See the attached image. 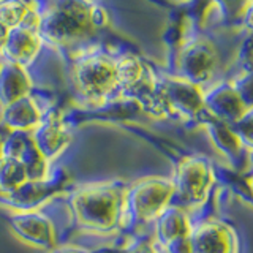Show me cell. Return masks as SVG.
<instances>
[{
	"mask_svg": "<svg viewBox=\"0 0 253 253\" xmlns=\"http://www.w3.org/2000/svg\"><path fill=\"white\" fill-rule=\"evenodd\" d=\"M126 187L128 180L111 179L71 188L65 200H62L68 225L60 229V245L68 244L76 233L93 236L122 233Z\"/></svg>",
	"mask_w": 253,
	"mask_h": 253,
	"instance_id": "cell-1",
	"label": "cell"
},
{
	"mask_svg": "<svg viewBox=\"0 0 253 253\" xmlns=\"http://www.w3.org/2000/svg\"><path fill=\"white\" fill-rule=\"evenodd\" d=\"M174 200V184L171 177L146 176L128 182L124 200L125 237L147 233Z\"/></svg>",
	"mask_w": 253,
	"mask_h": 253,
	"instance_id": "cell-2",
	"label": "cell"
},
{
	"mask_svg": "<svg viewBox=\"0 0 253 253\" xmlns=\"http://www.w3.org/2000/svg\"><path fill=\"white\" fill-rule=\"evenodd\" d=\"M174 200L171 206L188 211L192 217L201 215L209 204L213 188L217 184V174L212 162L200 154H184L174 158Z\"/></svg>",
	"mask_w": 253,
	"mask_h": 253,
	"instance_id": "cell-3",
	"label": "cell"
},
{
	"mask_svg": "<svg viewBox=\"0 0 253 253\" xmlns=\"http://www.w3.org/2000/svg\"><path fill=\"white\" fill-rule=\"evenodd\" d=\"M73 81L83 105L97 108L121 98V73L117 60L105 54H93L76 60Z\"/></svg>",
	"mask_w": 253,
	"mask_h": 253,
	"instance_id": "cell-4",
	"label": "cell"
},
{
	"mask_svg": "<svg viewBox=\"0 0 253 253\" xmlns=\"http://www.w3.org/2000/svg\"><path fill=\"white\" fill-rule=\"evenodd\" d=\"M73 176L67 166H54L49 176L42 180H27L22 187L10 195L0 196V209L10 211H38L68 195L73 188Z\"/></svg>",
	"mask_w": 253,
	"mask_h": 253,
	"instance_id": "cell-5",
	"label": "cell"
},
{
	"mask_svg": "<svg viewBox=\"0 0 253 253\" xmlns=\"http://www.w3.org/2000/svg\"><path fill=\"white\" fill-rule=\"evenodd\" d=\"M11 233L30 247L51 252L60 245V231L52 218L51 203L38 211L0 209Z\"/></svg>",
	"mask_w": 253,
	"mask_h": 253,
	"instance_id": "cell-6",
	"label": "cell"
},
{
	"mask_svg": "<svg viewBox=\"0 0 253 253\" xmlns=\"http://www.w3.org/2000/svg\"><path fill=\"white\" fill-rule=\"evenodd\" d=\"M190 247L192 253H241L239 234L231 223L215 213L193 218Z\"/></svg>",
	"mask_w": 253,
	"mask_h": 253,
	"instance_id": "cell-7",
	"label": "cell"
},
{
	"mask_svg": "<svg viewBox=\"0 0 253 253\" xmlns=\"http://www.w3.org/2000/svg\"><path fill=\"white\" fill-rule=\"evenodd\" d=\"M152 233L169 253H192L190 237L193 233V217L179 206H169L155 220Z\"/></svg>",
	"mask_w": 253,
	"mask_h": 253,
	"instance_id": "cell-8",
	"label": "cell"
},
{
	"mask_svg": "<svg viewBox=\"0 0 253 253\" xmlns=\"http://www.w3.org/2000/svg\"><path fill=\"white\" fill-rule=\"evenodd\" d=\"M38 149L46 157V160L54 165L67 152L73 141V130L63 117V111L57 108H49L44 113L43 122L38 128L32 131Z\"/></svg>",
	"mask_w": 253,
	"mask_h": 253,
	"instance_id": "cell-9",
	"label": "cell"
},
{
	"mask_svg": "<svg viewBox=\"0 0 253 253\" xmlns=\"http://www.w3.org/2000/svg\"><path fill=\"white\" fill-rule=\"evenodd\" d=\"M200 125L204 126L206 131L209 133L213 147L217 149V152L221 157L226 158L228 165L233 169L242 172L244 169L250 168L249 150L244 146L241 136L236 133L231 125L212 117L208 111L203 116Z\"/></svg>",
	"mask_w": 253,
	"mask_h": 253,
	"instance_id": "cell-10",
	"label": "cell"
},
{
	"mask_svg": "<svg viewBox=\"0 0 253 253\" xmlns=\"http://www.w3.org/2000/svg\"><path fill=\"white\" fill-rule=\"evenodd\" d=\"M3 157L19 160L26 168L30 180H42L49 176L52 165L38 149L32 133L24 131H5Z\"/></svg>",
	"mask_w": 253,
	"mask_h": 253,
	"instance_id": "cell-11",
	"label": "cell"
},
{
	"mask_svg": "<svg viewBox=\"0 0 253 253\" xmlns=\"http://www.w3.org/2000/svg\"><path fill=\"white\" fill-rule=\"evenodd\" d=\"M44 113L30 95L13 105L2 108L0 114V128L3 131H24L32 133L43 122Z\"/></svg>",
	"mask_w": 253,
	"mask_h": 253,
	"instance_id": "cell-12",
	"label": "cell"
},
{
	"mask_svg": "<svg viewBox=\"0 0 253 253\" xmlns=\"http://www.w3.org/2000/svg\"><path fill=\"white\" fill-rule=\"evenodd\" d=\"M32 81L21 65L8 62L0 68V106L6 108L13 103L29 97Z\"/></svg>",
	"mask_w": 253,
	"mask_h": 253,
	"instance_id": "cell-13",
	"label": "cell"
},
{
	"mask_svg": "<svg viewBox=\"0 0 253 253\" xmlns=\"http://www.w3.org/2000/svg\"><path fill=\"white\" fill-rule=\"evenodd\" d=\"M98 253H169L162 244H158L152 229L147 233L126 237L124 244L98 247Z\"/></svg>",
	"mask_w": 253,
	"mask_h": 253,
	"instance_id": "cell-14",
	"label": "cell"
},
{
	"mask_svg": "<svg viewBox=\"0 0 253 253\" xmlns=\"http://www.w3.org/2000/svg\"><path fill=\"white\" fill-rule=\"evenodd\" d=\"M29 179L24 165L11 157H3L0 160V196L10 195L22 187Z\"/></svg>",
	"mask_w": 253,
	"mask_h": 253,
	"instance_id": "cell-15",
	"label": "cell"
},
{
	"mask_svg": "<svg viewBox=\"0 0 253 253\" xmlns=\"http://www.w3.org/2000/svg\"><path fill=\"white\" fill-rule=\"evenodd\" d=\"M47 253H98V249H84V247H78V245H71V244H62L57 249H54Z\"/></svg>",
	"mask_w": 253,
	"mask_h": 253,
	"instance_id": "cell-16",
	"label": "cell"
},
{
	"mask_svg": "<svg viewBox=\"0 0 253 253\" xmlns=\"http://www.w3.org/2000/svg\"><path fill=\"white\" fill-rule=\"evenodd\" d=\"M245 184H247V188H249V192L252 193L253 196V168H252V172H250V176L245 177Z\"/></svg>",
	"mask_w": 253,
	"mask_h": 253,
	"instance_id": "cell-17",
	"label": "cell"
},
{
	"mask_svg": "<svg viewBox=\"0 0 253 253\" xmlns=\"http://www.w3.org/2000/svg\"><path fill=\"white\" fill-rule=\"evenodd\" d=\"M3 141H5V131L0 130V160L3 158Z\"/></svg>",
	"mask_w": 253,
	"mask_h": 253,
	"instance_id": "cell-18",
	"label": "cell"
},
{
	"mask_svg": "<svg viewBox=\"0 0 253 253\" xmlns=\"http://www.w3.org/2000/svg\"><path fill=\"white\" fill-rule=\"evenodd\" d=\"M0 68H2V63H0Z\"/></svg>",
	"mask_w": 253,
	"mask_h": 253,
	"instance_id": "cell-19",
	"label": "cell"
}]
</instances>
